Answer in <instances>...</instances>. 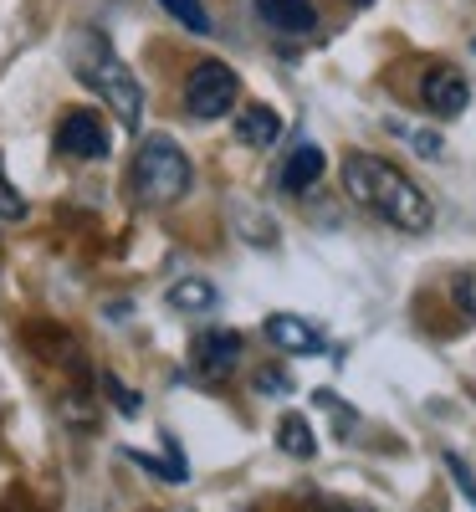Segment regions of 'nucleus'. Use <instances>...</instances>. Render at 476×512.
<instances>
[{"instance_id":"obj_21","label":"nucleus","mask_w":476,"mask_h":512,"mask_svg":"<svg viewBox=\"0 0 476 512\" xmlns=\"http://www.w3.org/2000/svg\"><path fill=\"white\" fill-rule=\"evenodd\" d=\"M349 6H374V0H349Z\"/></svg>"},{"instance_id":"obj_14","label":"nucleus","mask_w":476,"mask_h":512,"mask_svg":"<svg viewBox=\"0 0 476 512\" xmlns=\"http://www.w3.org/2000/svg\"><path fill=\"white\" fill-rule=\"evenodd\" d=\"M164 16H175L190 36H210V11L200 6V0H159Z\"/></svg>"},{"instance_id":"obj_9","label":"nucleus","mask_w":476,"mask_h":512,"mask_svg":"<svg viewBox=\"0 0 476 512\" xmlns=\"http://www.w3.org/2000/svg\"><path fill=\"white\" fill-rule=\"evenodd\" d=\"M267 338H272L282 354H318V349H323L318 323L297 318V313H272V318H267Z\"/></svg>"},{"instance_id":"obj_10","label":"nucleus","mask_w":476,"mask_h":512,"mask_svg":"<svg viewBox=\"0 0 476 512\" xmlns=\"http://www.w3.org/2000/svg\"><path fill=\"white\" fill-rule=\"evenodd\" d=\"M256 16H262L272 31H287V36L318 31V6L313 0H256Z\"/></svg>"},{"instance_id":"obj_4","label":"nucleus","mask_w":476,"mask_h":512,"mask_svg":"<svg viewBox=\"0 0 476 512\" xmlns=\"http://www.w3.org/2000/svg\"><path fill=\"white\" fill-rule=\"evenodd\" d=\"M236 98H241V77H236L231 62L205 57V62L190 67V77H185V113L190 118L215 123V118H226L236 108Z\"/></svg>"},{"instance_id":"obj_15","label":"nucleus","mask_w":476,"mask_h":512,"mask_svg":"<svg viewBox=\"0 0 476 512\" xmlns=\"http://www.w3.org/2000/svg\"><path fill=\"white\" fill-rule=\"evenodd\" d=\"M0 221H26V195L6 180V164H0Z\"/></svg>"},{"instance_id":"obj_7","label":"nucleus","mask_w":476,"mask_h":512,"mask_svg":"<svg viewBox=\"0 0 476 512\" xmlns=\"http://www.w3.org/2000/svg\"><path fill=\"white\" fill-rule=\"evenodd\" d=\"M190 359L205 379H226L241 359V333L236 328H205L195 333V344H190Z\"/></svg>"},{"instance_id":"obj_2","label":"nucleus","mask_w":476,"mask_h":512,"mask_svg":"<svg viewBox=\"0 0 476 512\" xmlns=\"http://www.w3.org/2000/svg\"><path fill=\"white\" fill-rule=\"evenodd\" d=\"M67 57H72V72L82 77V88H93L123 128H139V118H144V82L113 52V41L103 31H93V26L77 31Z\"/></svg>"},{"instance_id":"obj_1","label":"nucleus","mask_w":476,"mask_h":512,"mask_svg":"<svg viewBox=\"0 0 476 512\" xmlns=\"http://www.w3.org/2000/svg\"><path fill=\"white\" fill-rule=\"evenodd\" d=\"M343 190H349L369 216H379L384 226H395V231H430L436 226V200H430L400 164H389L379 154H349L343 159Z\"/></svg>"},{"instance_id":"obj_18","label":"nucleus","mask_w":476,"mask_h":512,"mask_svg":"<svg viewBox=\"0 0 476 512\" xmlns=\"http://www.w3.org/2000/svg\"><path fill=\"white\" fill-rule=\"evenodd\" d=\"M441 461H446V472H451V477H456V487H461V497H466V502H471V507H476V477H471V466H466V461H461V456H456V451H446V456H441Z\"/></svg>"},{"instance_id":"obj_13","label":"nucleus","mask_w":476,"mask_h":512,"mask_svg":"<svg viewBox=\"0 0 476 512\" xmlns=\"http://www.w3.org/2000/svg\"><path fill=\"white\" fill-rule=\"evenodd\" d=\"M215 292L205 277H180L175 287H169V308H180V313H210L215 308Z\"/></svg>"},{"instance_id":"obj_19","label":"nucleus","mask_w":476,"mask_h":512,"mask_svg":"<svg viewBox=\"0 0 476 512\" xmlns=\"http://www.w3.org/2000/svg\"><path fill=\"white\" fill-rule=\"evenodd\" d=\"M103 384H108V390H113V395H118V410H123V415H134V410H139V400H134V395H128V390H123V384H118V379H113V374H108V379H103Z\"/></svg>"},{"instance_id":"obj_8","label":"nucleus","mask_w":476,"mask_h":512,"mask_svg":"<svg viewBox=\"0 0 476 512\" xmlns=\"http://www.w3.org/2000/svg\"><path fill=\"white\" fill-rule=\"evenodd\" d=\"M323 169H328V154H323L318 144H297V149L282 159V175H277V185H282L287 195H308V190L323 180Z\"/></svg>"},{"instance_id":"obj_17","label":"nucleus","mask_w":476,"mask_h":512,"mask_svg":"<svg viewBox=\"0 0 476 512\" xmlns=\"http://www.w3.org/2000/svg\"><path fill=\"white\" fill-rule=\"evenodd\" d=\"M451 297H456L461 318H466V323H476V272H456V282H451Z\"/></svg>"},{"instance_id":"obj_11","label":"nucleus","mask_w":476,"mask_h":512,"mask_svg":"<svg viewBox=\"0 0 476 512\" xmlns=\"http://www.w3.org/2000/svg\"><path fill=\"white\" fill-rule=\"evenodd\" d=\"M282 128H287V118H282L277 108L251 103V108H241V118H236V139L251 144V149H272V144L282 139Z\"/></svg>"},{"instance_id":"obj_6","label":"nucleus","mask_w":476,"mask_h":512,"mask_svg":"<svg viewBox=\"0 0 476 512\" xmlns=\"http://www.w3.org/2000/svg\"><path fill=\"white\" fill-rule=\"evenodd\" d=\"M57 149H62L67 159H108V149H113L108 123H103L98 113H88V108L62 113V123H57Z\"/></svg>"},{"instance_id":"obj_16","label":"nucleus","mask_w":476,"mask_h":512,"mask_svg":"<svg viewBox=\"0 0 476 512\" xmlns=\"http://www.w3.org/2000/svg\"><path fill=\"white\" fill-rule=\"evenodd\" d=\"M389 134H400V139H410L420 154H430V159H436L446 144H441V134H420V128H410V123H400V118H389Z\"/></svg>"},{"instance_id":"obj_5","label":"nucleus","mask_w":476,"mask_h":512,"mask_svg":"<svg viewBox=\"0 0 476 512\" xmlns=\"http://www.w3.org/2000/svg\"><path fill=\"white\" fill-rule=\"evenodd\" d=\"M420 103H425V113H436V118H461L466 103H471V82H466V72L451 67V62L425 67V77H420Z\"/></svg>"},{"instance_id":"obj_12","label":"nucleus","mask_w":476,"mask_h":512,"mask_svg":"<svg viewBox=\"0 0 476 512\" xmlns=\"http://www.w3.org/2000/svg\"><path fill=\"white\" fill-rule=\"evenodd\" d=\"M277 446L287 451V456H297V461H313L318 456V431L302 415H282V425H277Z\"/></svg>"},{"instance_id":"obj_20","label":"nucleus","mask_w":476,"mask_h":512,"mask_svg":"<svg viewBox=\"0 0 476 512\" xmlns=\"http://www.w3.org/2000/svg\"><path fill=\"white\" fill-rule=\"evenodd\" d=\"M256 384H262V390H287V379H282V374H262Z\"/></svg>"},{"instance_id":"obj_3","label":"nucleus","mask_w":476,"mask_h":512,"mask_svg":"<svg viewBox=\"0 0 476 512\" xmlns=\"http://www.w3.org/2000/svg\"><path fill=\"white\" fill-rule=\"evenodd\" d=\"M195 185V164L190 154L180 149V139H169V134H149L139 139V154H134V195L139 205H180Z\"/></svg>"}]
</instances>
